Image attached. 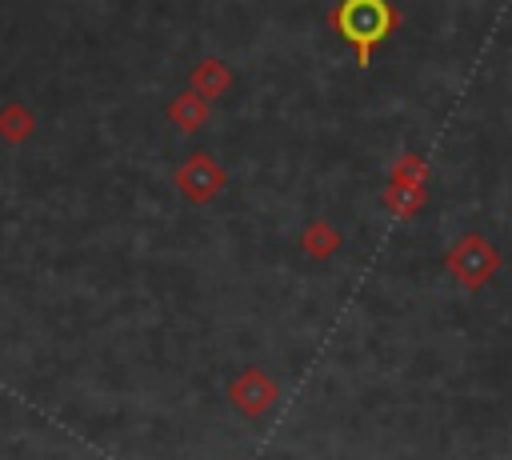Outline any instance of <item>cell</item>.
<instances>
[{"mask_svg":"<svg viewBox=\"0 0 512 460\" xmlns=\"http://www.w3.org/2000/svg\"><path fill=\"white\" fill-rule=\"evenodd\" d=\"M448 272L464 284V288H480L492 272H496V248L484 236H464L452 252H448Z\"/></svg>","mask_w":512,"mask_h":460,"instance_id":"obj_2","label":"cell"},{"mask_svg":"<svg viewBox=\"0 0 512 460\" xmlns=\"http://www.w3.org/2000/svg\"><path fill=\"white\" fill-rule=\"evenodd\" d=\"M228 84H232V72L220 64V60H200L196 68H192V92H200L204 100H212V96H220V92H228Z\"/></svg>","mask_w":512,"mask_h":460,"instance_id":"obj_6","label":"cell"},{"mask_svg":"<svg viewBox=\"0 0 512 460\" xmlns=\"http://www.w3.org/2000/svg\"><path fill=\"white\" fill-rule=\"evenodd\" d=\"M28 132H32V116H28V108L8 104V108L0 112V136H8V140H24Z\"/></svg>","mask_w":512,"mask_h":460,"instance_id":"obj_9","label":"cell"},{"mask_svg":"<svg viewBox=\"0 0 512 460\" xmlns=\"http://www.w3.org/2000/svg\"><path fill=\"white\" fill-rule=\"evenodd\" d=\"M392 180H396V184H424V180H428V164H424L420 156L404 152V156L392 164Z\"/></svg>","mask_w":512,"mask_h":460,"instance_id":"obj_10","label":"cell"},{"mask_svg":"<svg viewBox=\"0 0 512 460\" xmlns=\"http://www.w3.org/2000/svg\"><path fill=\"white\" fill-rule=\"evenodd\" d=\"M168 116H172V124H176L180 132H196V128L208 124V100L188 88V92H180V96L168 104Z\"/></svg>","mask_w":512,"mask_h":460,"instance_id":"obj_4","label":"cell"},{"mask_svg":"<svg viewBox=\"0 0 512 460\" xmlns=\"http://www.w3.org/2000/svg\"><path fill=\"white\" fill-rule=\"evenodd\" d=\"M424 200H428V188L424 184H396L392 180V188H384V204L392 212H400V216H412Z\"/></svg>","mask_w":512,"mask_h":460,"instance_id":"obj_7","label":"cell"},{"mask_svg":"<svg viewBox=\"0 0 512 460\" xmlns=\"http://www.w3.org/2000/svg\"><path fill=\"white\" fill-rule=\"evenodd\" d=\"M224 168L208 156V152H192L180 168H176V184H180V192L188 196V200H196V204H204V200H212L220 188H224Z\"/></svg>","mask_w":512,"mask_h":460,"instance_id":"obj_3","label":"cell"},{"mask_svg":"<svg viewBox=\"0 0 512 460\" xmlns=\"http://www.w3.org/2000/svg\"><path fill=\"white\" fill-rule=\"evenodd\" d=\"M232 396L240 400V408H244L248 416H256V412H260V408L272 400V380H268L264 372H244V376L236 380Z\"/></svg>","mask_w":512,"mask_h":460,"instance_id":"obj_5","label":"cell"},{"mask_svg":"<svg viewBox=\"0 0 512 460\" xmlns=\"http://www.w3.org/2000/svg\"><path fill=\"white\" fill-rule=\"evenodd\" d=\"M328 24L336 28L340 40H348L356 48V64L368 68L372 48L400 28V12L392 0H340L328 12Z\"/></svg>","mask_w":512,"mask_h":460,"instance_id":"obj_1","label":"cell"},{"mask_svg":"<svg viewBox=\"0 0 512 460\" xmlns=\"http://www.w3.org/2000/svg\"><path fill=\"white\" fill-rule=\"evenodd\" d=\"M336 244H340V236H336V228L324 224V220H316V224L304 232V248H308L312 256H332Z\"/></svg>","mask_w":512,"mask_h":460,"instance_id":"obj_8","label":"cell"}]
</instances>
